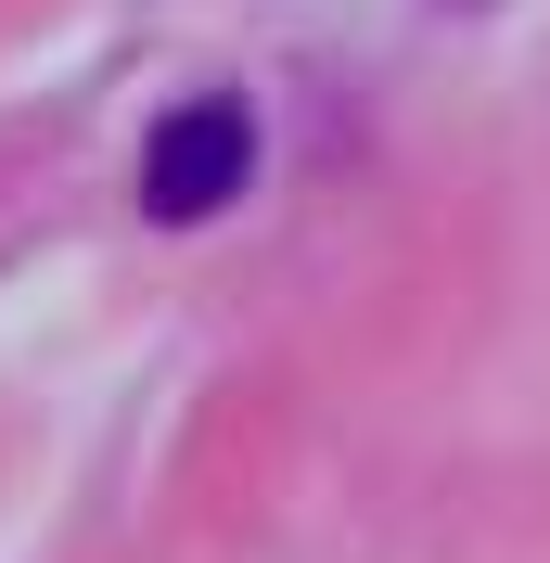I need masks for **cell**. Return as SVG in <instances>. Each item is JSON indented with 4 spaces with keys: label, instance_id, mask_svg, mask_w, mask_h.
I'll list each match as a JSON object with an SVG mask.
<instances>
[{
    "label": "cell",
    "instance_id": "6da1fadb",
    "mask_svg": "<svg viewBox=\"0 0 550 563\" xmlns=\"http://www.w3.org/2000/svg\"><path fill=\"white\" fill-rule=\"evenodd\" d=\"M256 179V115L231 103V90H206V103H179L167 129L141 141V206L167 218V231H193V218H218Z\"/></svg>",
    "mask_w": 550,
    "mask_h": 563
}]
</instances>
